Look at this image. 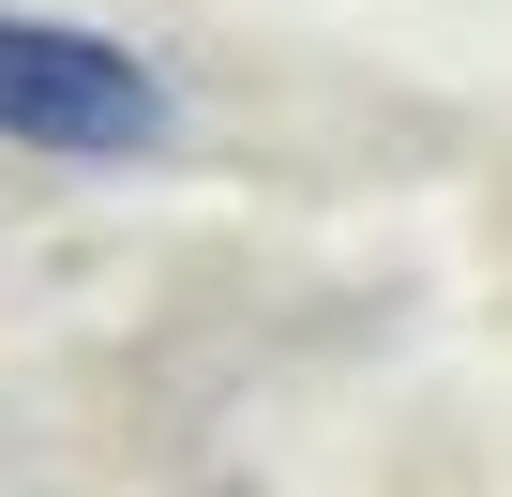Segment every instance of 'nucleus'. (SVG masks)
<instances>
[{
	"label": "nucleus",
	"mask_w": 512,
	"mask_h": 497,
	"mask_svg": "<svg viewBox=\"0 0 512 497\" xmlns=\"http://www.w3.org/2000/svg\"><path fill=\"white\" fill-rule=\"evenodd\" d=\"M0 136L16 151H76V166H121L166 136V76L106 31H61V16H0Z\"/></svg>",
	"instance_id": "f257e3e1"
}]
</instances>
